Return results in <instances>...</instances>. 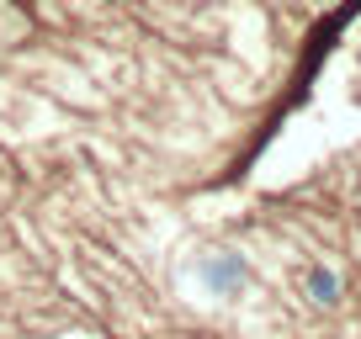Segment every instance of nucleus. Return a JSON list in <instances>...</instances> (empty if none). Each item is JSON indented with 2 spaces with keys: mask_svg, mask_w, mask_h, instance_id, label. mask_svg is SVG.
Returning a JSON list of instances; mask_svg holds the SVG:
<instances>
[{
  "mask_svg": "<svg viewBox=\"0 0 361 339\" xmlns=\"http://www.w3.org/2000/svg\"><path fill=\"white\" fill-rule=\"evenodd\" d=\"M197 286H202L207 297H218V302H228V297L245 292L250 281V260L239 255V249H207L202 260H197Z\"/></svg>",
  "mask_w": 361,
  "mask_h": 339,
  "instance_id": "1",
  "label": "nucleus"
},
{
  "mask_svg": "<svg viewBox=\"0 0 361 339\" xmlns=\"http://www.w3.org/2000/svg\"><path fill=\"white\" fill-rule=\"evenodd\" d=\"M303 297L314 307H340V297H345V276L335 271V265H324V260H314L303 271Z\"/></svg>",
  "mask_w": 361,
  "mask_h": 339,
  "instance_id": "2",
  "label": "nucleus"
}]
</instances>
